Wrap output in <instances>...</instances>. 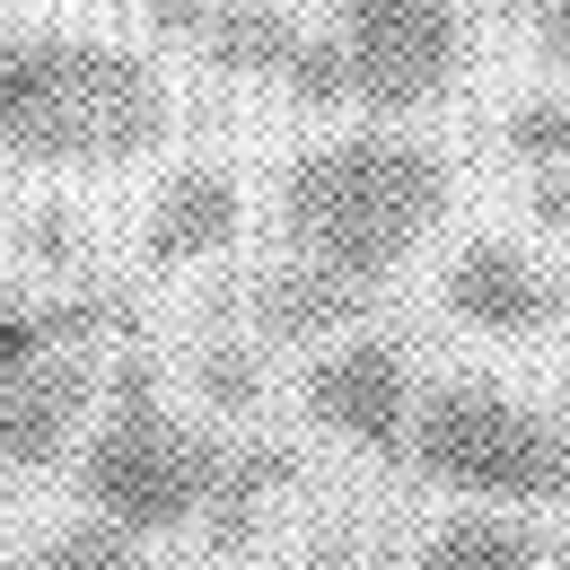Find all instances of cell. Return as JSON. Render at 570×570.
Returning a JSON list of instances; mask_svg holds the SVG:
<instances>
[{
    "label": "cell",
    "instance_id": "obj_1",
    "mask_svg": "<svg viewBox=\"0 0 570 570\" xmlns=\"http://www.w3.org/2000/svg\"><path fill=\"white\" fill-rule=\"evenodd\" d=\"M448 194H456L448 158L377 115L360 132H334V141L289 158L282 237H289V255H316V264H334V273L377 289L448 219Z\"/></svg>",
    "mask_w": 570,
    "mask_h": 570
},
{
    "label": "cell",
    "instance_id": "obj_2",
    "mask_svg": "<svg viewBox=\"0 0 570 570\" xmlns=\"http://www.w3.org/2000/svg\"><path fill=\"white\" fill-rule=\"evenodd\" d=\"M158 132H167V88L132 45L0 27V158L132 167Z\"/></svg>",
    "mask_w": 570,
    "mask_h": 570
},
{
    "label": "cell",
    "instance_id": "obj_3",
    "mask_svg": "<svg viewBox=\"0 0 570 570\" xmlns=\"http://www.w3.org/2000/svg\"><path fill=\"white\" fill-rule=\"evenodd\" d=\"M228 474V448L212 430H194L185 413H167V395L149 386L141 368L106 395V422L88 430V456H79V492L106 527L124 535H176V527H203Z\"/></svg>",
    "mask_w": 570,
    "mask_h": 570
},
{
    "label": "cell",
    "instance_id": "obj_4",
    "mask_svg": "<svg viewBox=\"0 0 570 570\" xmlns=\"http://www.w3.org/2000/svg\"><path fill=\"white\" fill-rule=\"evenodd\" d=\"M404 456L422 465V483L483 500V509H553L570 500V430L518 395H500L483 377H448L430 386Z\"/></svg>",
    "mask_w": 570,
    "mask_h": 570
},
{
    "label": "cell",
    "instance_id": "obj_5",
    "mask_svg": "<svg viewBox=\"0 0 570 570\" xmlns=\"http://www.w3.org/2000/svg\"><path fill=\"white\" fill-rule=\"evenodd\" d=\"M334 53L360 115H422L465 79V9L456 0H343Z\"/></svg>",
    "mask_w": 570,
    "mask_h": 570
},
{
    "label": "cell",
    "instance_id": "obj_6",
    "mask_svg": "<svg viewBox=\"0 0 570 570\" xmlns=\"http://www.w3.org/2000/svg\"><path fill=\"white\" fill-rule=\"evenodd\" d=\"M298 404H307V422L334 430V439H352L368 456H404V439H413V413H422V377H413V360L404 343H386V334H334L316 368L298 377Z\"/></svg>",
    "mask_w": 570,
    "mask_h": 570
},
{
    "label": "cell",
    "instance_id": "obj_7",
    "mask_svg": "<svg viewBox=\"0 0 570 570\" xmlns=\"http://www.w3.org/2000/svg\"><path fill=\"white\" fill-rule=\"evenodd\" d=\"M439 307H448L465 334L535 343V334L562 325V282H553L527 246H509V237H474V246L448 255V273H439Z\"/></svg>",
    "mask_w": 570,
    "mask_h": 570
},
{
    "label": "cell",
    "instance_id": "obj_8",
    "mask_svg": "<svg viewBox=\"0 0 570 570\" xmlns=\"http://www.w3.org/2000/svg\"><path fill=\"white\" fill-rule=\"evenodd\" d=\"M88 395H97V368H88V343L36 360L27 377L0 386V492L27 483V474H53L71 456L79 422H88Z\"/></svg>",
    "mask_w": 570,
    "mask_h": 570
},
{
    "label": "cell",
    "instance_id": "obj_9",
    "mask_svg": "<svg viewBox=\"0 0 570 570\" xmlns=\"http://www.w3.org/2000/svg\"><path fill=\"white\" fill-rule=\"evenodd\" d=\"M246 228V194L228 167H176L158 194H149V219H141V255L158 273H185V264H212L237 246Z\"/></svg>",
    "mask_w": 570,
    "mask_h": 570
},
{
    "label": "cell",
    "instance_id": "obj_10",
    "mask_svg": "<svg viewBox=\"0 0 570 570\" xmlns=\"http://www.w3.org/2000/svg\"><path fill=\"white\" fill-rule=\"evenodd\" d=\"M246 307H255V334L264 343H334V334H352L360 316H368V282L316 264V255H282L255 282Z\"/></svg>",
    "mask_w": 570,
    "mask_h": 570
},
{
    "label": "cell",
    "instance_id": "obj_11",
    "mask_svg": "<svg viewBox=\"0 0 570 570\" xmlns=\"http://www.w3.org/2000/svg\"><path fill=\"white\" fill-rule=\"evenodd\" d=\"M298 36H307V27H298L289 9H273V0H219L185 45H194L212 71H228V79H273V88H282Z\"/></svg>",
    "mask_w": 570,
    "mask_h": 570
},
{
    "label": "cell",
    "instance_id": "obj_12",
    "mask_svg": "<svg viewBox=\"0 0 570 570\" xmlns=\"http://www.w3.org/2000/svg\"><path fill=\"white\" fill-rule=\"evenodd\" d=\"M413 570H544V535L509 509H474V518H448L413 553Z\"/></svg>",
    "mask_w": 570,
    "mask_h": 570
},
{
    "label": "cell",
    "instance_id": "obj_13",
    "mask_svg": "<svg viewBox=\"0 0 570 570\" xmlns=\"http://www.w3.org/2000/svg\"><path fill=\"white\" fill-rule=\"evenodd\" d=\"M71 343H88V316L79 307H36L18 282H0V386L27 377L36 360L71 352Z\"/></svg>",
    "mask_w": 570,
    "mask_h": 570
},
{
    "label": "cell",
    "instance_id": "obj_14",
    "mask_svg": "<svg viewBox=\"0 0 570 570\" xmlns=\"http://www.w3.org/2000/svg\"><path fill=\"white\" fill-rule=\"evenodd\" d=\"M500 141H509V158H518V167H535V176L570 167V97H518Z\"/></svg>",
    "mask_w": 570,
    "mask_h": 570
},
{
    "label": "cell",
    "instance_id": "obj_15",
    "mask_svg": "<svg viewBox=\"0 0 570 570\" xmlns=\"http://www.w3.org/2000/svg\"><path fill=\"white\" fill-rule=\"evenodd\" d=\"M9 570H149L141 544L124 535V527H71V535H53V544H36L27 562Z\"/></svg>",
    "mask_w": 570,
    "mask_h": 570
},
{
    "label": "cell",
    "instance_id": "obj_16",
    "mask_svg": "<svg viewBox=\"0 0 570 570\" xmlns=\"http://www.w3.org/2000/svg\"><path fill=\"white\" fill-rule=\"evenodd\" d=\"M194 377H203V395H212V404H255V368H246L237 352H203Z\"/></svg>",
    "mask_w": 570,
    "mask_h": 570
},
{
    "label": "cell",
    "instance_id": "obj_17",
    "mask_svg": "<svg viewBox=\"0 0 570 570\" xmlns=\"http://www.w3.org/2000/svg\"><path fill=\"white\" fill-rule=\"evenodd\" d=\"M535 53L570 79V0H535Z\"/></svg>",
    "mask_w": 570,
    "mask_h": 570
},
{
    "label": "cell",
    "instance_id": "obj_18",
    "mask_svg": "<svg viewBox=\"0 0 570 570\" xmlns=\"http://www.w3.org/2000/svg\"><path fill=\"white\" fill-rule=\"evenodd\" d=\"M527 212H535V228H553V237H570V167H553V176H535V194H527Z\"/></svg>",
    "mask_w": 570,
    "mask_h": 570
},
{
    "label": "cell",
    "instance_id": "obj_19",
    "mask_svg": "<svg viewBox=\"0 0 570 570\" xmlns=\"http://www.w3.org/2000/svg\"><path fill=\"white\" fill-rule=\"evenodd\" d=\"M562 570H570V562H562Z\"/></svg>",
    "mask_w": 570,
    "mask_h": 570
}]
</instances>
